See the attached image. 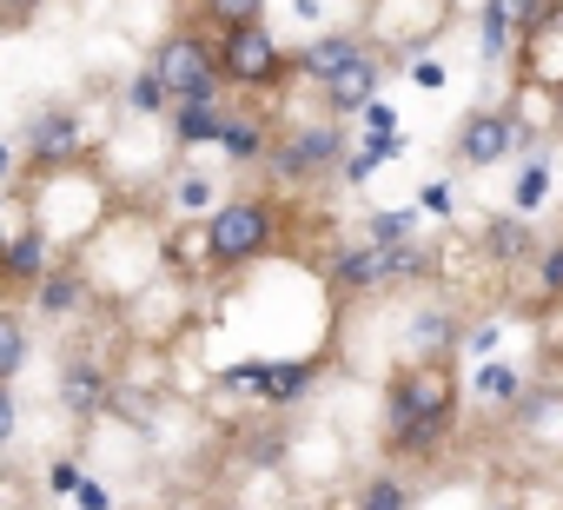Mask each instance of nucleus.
<instances>
[{
	"mask_svg": "<svg viewBox=\"0 0 563 510\" xmlns=\"http://www.w3.org/2000/svg\"><path fill=\"white\" fill-rule=\"evenodd\" d=\"M457 418V378L444 365H405L385 391V444L398 457H431Z\"/></svg>",
	"mask_w": 563,
	"mask_h": 510,
	"instance_id": "obj_1",
	"label": "nucleus"
},
{
	"mask_svg": "<svg viewBox=\"0 0 563 510\" xmlns=\"http://www.w3.org/2000/svg\"><path fill=\"white\" fill-rule=\"evenodd\" d=\"M272 232H278V212H272L265 199H225V206L206 219V259H212L219 273L252 266V259H265V252H272Z\"/></svg>",
	"mask_w": 563,
	"mask_h": 510,
	"instance_id": "obj_2",
	"label": "nucleus"
},
{
	"mask_svg": "<svg viewBox=\"0 0 563 510\" xmlns=\"http://www.w3.org/2000/svg\"><path fill=\"white\" fill-rule=\"evenodd\" d=\"M219 80H232V87H245V93H265V87H278L292 74V60L278 54V41H272V27L265 21H245V27H219Z\"/></svg>",
	"mask_w": 563,
	"mask_h": 510,
	"instance_id": "obj_3",
	"label": "nucleus"
},
{
	"mask_svg": "<svg viewBox=\"0 0 563 510\" xmlns=\"http://www.w3.org/2000/svg\"><path fill=\"white\" fill-rule=\"evenodd\" d=\"M159 80H166V93L186 107V100H219V54H212V41H199L192 27H173L159 47H153V60H146Z\"/></svg>",
	"mask_w": 563,
	"mask_h": 510,
	"instance_id": "obj_4",
	"label": "nucleus"
},
{
	"mask_svg": "<svg viewBox=\"0 0 563 510\" xmlns=\"http://www.w3.org/2000/svg\"><path fill=\"white\" fill-rule=\"evenodd\" d=\"M411 273H424V259L411 252V239H372V245H358V252H345V259H339V286L345 292H378V286L411 279Z\"/></svg>",
	"mask_w": 563,
	"mask_h": 510,
	"instance_id": "obj_5",
	"label": "nucleus"
},
{
	"mask_svg": "<svg viewBox=\"0 0 563 510\" xmlns=\"http://www.w3.org/2000/svg\"><path fill=\"white\" fill-rule=\"evenodd\" d=\"M265 159H272V173H286V179H312V173H325L339 159V133L332 126H299L278 146H265Z\"/></svg>",
	"mask_w": 563,
	"mask_h": 510,
	"instance_id": "obj_6",
	"label": "nucleus"
},
{
	"mask_svg": "<svg viewBox=\"0 0 563 510\" xmlns=\"http://www.w3.org/2000/svg\"><path fill=\"white\" fill-rule=\"evenodd\" d=\"M358 60H372V47H365V34H352V27H345V34H319L312 47H299V60H292V67H299L306 80L332 87V80H339V74H352Z\"/></svg>",
	"mask_w": 563,
	"mask_h": 510,
	"instance_id": "obj_7",
	"label": "nucleus"
},
{
	"mask_svg": "<svg viewBox=\"0 0 563 510\" xmlns=\"http://www.w3.org/2000/svg\"><path fill=\"white\" fill-rule=\"evenodd\" d=\"M510 140H517V126L504 120V113H490V107H477V113H464L457 120V159L464 166H497L504 153H510Z\"/></svg>",
	"mask_w": 563,
	"mask_h": 510,
	"instance_id": "obj_8",
	"label": "nucleus"
},
{
	"mask_svg": "<svg viewBox=\"0 0 563 510\" xmlns=\"http://www.w3.org/2000/svg\"><path fill=\"white\" fill-rule=\"evenodd\" d=\"M27 153H34V166H67V159L80 153V120H74V113H41V120H27Z\"/></svg>",
	"mask_w": 563,
	"mask_h": 510,
	"instance_id": "obj_9",
	"label": "nucleus"
},
{
	"mask_svg": "<svg viewBox=\"0 0 563 510\" xmlns=\"http://www.w3.org/2000/svg\"><path fill=\"white\" fill-rule=\"evenodd\" d=\"M41 273H47V232L21 225L8 245H0V279L8 286H41Z\"/></svg>",
	"mask_w": 563,
	"mask_h": 510,
	"instance_id": "obj_10",
	"label": "nucleus"
},
{
	"mask_svg": "<svg viewBox=\"0 0 563 510\" xmlns=\"http://www.w3.org/2000/svg\"><path fill=\"white\" fill-rule=\"evenodd\" d=\"M523 437H537L543 451H563V385H550V391H537L530 404H523Z\"/></svg>",
	"mask_w": 563,
	"mask_h": 510,
	"instance_id": "obj_11",
	"label": "nucleus"
},
{
	"mask_svg": "<svg viewBox=\"0 0 563 510\" xmlns=\"http://www.w3.org/2000/svg\"><path fill=\"white\" fill-rule=\"evenodd\" d=\"M537 8H543V0H484V41H490V54H504V41L523 34L537 21Z\"/></svg>",
	"mask_w": 563,
	"mask_h": 510,
	"instance_id": "obj_12",
	"label": "nucleus"
},
{
	"mask_svg": "<svg viewBox=\"0 0 563 510\" xmlns=\"http://www.w3.org/2000/svg\"><path fill=\"white\" fill-rule=\"evenodd\" d=\"M60 398H67V411H100L107 404V372L100 365H87V358H74L67 372H60Z\"/></svg>",
	"mask_w": 563,
	"mask_h": 510,
	"instance_id": "obj_13",
	"label": "nucleus"
},
{
	"mask_svg": "<svg viewBox=\"0 0 563 510\" xmlns=\"http://www.w3.org/2000/svg\"><path fill=\"white\" fill-rule=\"evenodd\" d=\"M372 87H378V67L358 60L352 74H339V80L325 87V100H332V113H358V107H372Z\"/></svg>",
	"mask_w": 563,
	"mask_h": 510,
	"instance_id": "obj_14",
	"label": "nucleus"
},
{
	"mask_svg": "<svg viewBox=\"0 0 563 510\" xmlns=\"http://www.w3.org/2000/svg\"><path fill=\"white\" fill-rule=\"evenodd\" d=\"M219 126H225V113H219L212 100H186L179 120H173V140H179V146H199V140H219Z\"/></svg>",
	"mask_w": 563,
	"mask_h": 510,
	"instance_id": "obj_15",
	"label": "nucleus"
},
{
	"mask_svg": "<svg viewBox=\"0 0 563 510\" xmlns=\"http://www.w3.org/2000/svg\"><path fill=\"white\" fill-rule=\"evenodd\" d=\"M358 510H411V490H405V477H391V470L365 477V490H358Z\"/></svg>",
	"mask_w": 563,
	"mask_h": 510,
	"instance_id": "obj_16",
	"label": "nucleus"
},
{
	"mask_svg": "<svg viewBox=\"0 0 563 510\" xmlns=\"http://www.w3.org/2000/svg\"><path fill=\"white\" fill-rule=\"evenodd\" d=\"M21 365H27V325H21V312H0V385Z\"/></svg>",
	"mask_w": 563,
	"mask_h": 510,
	"instance_id": "obj_17",
	"label": "nucleus"
},
{
	"mask_svg": "<svg viewBox=\"0 0 563 510\" xmlns=\"http://www.w3.org/2000/svg\"><path fill=\"white\" fill-rule=\"evenodd\" d=\"M80 292H87L80 273H41V312H74Z\"/></svg>",
	"mask_w": 563,
	"mask_h": 510,
	"instance_id": "obj_18",
	"label": "nucleus"
},
{
	"mask_svg": "<svg viewBox=\"0 0 563 510\" xmlns=\"http://www.w3.org/2000/svg\"><path fill=\"white\" fill-rule=\"evenodd\" d=\"M219 146H225L232 159H258V153H265V126H258V120H225V126H219Z\"/></svg>",
	"mask_w": 563,
	"mask_h": 510,
	"instance_id": "obj_19",
	"label": "nucleus"
},
{
	"mask_svg": "<svg viewBox=\"0 0 563 510\" xmlns=\"http://www.w3.org/2000/svg\"><path fill=\"white\" fill-rule=\"evenodd\" d=\"M199 14H206L212 27H245V21L265 14V0H199Z\"/></svg>",
	"mask_w": 563,
	"mask_h": 510,
	"instance_id": "obj_20",
	"label": "nucleus"
},
{
	"mask_svg": "<svg viewBox=\"0 0 563 510\" xmlns=\"http://www.w3.org/2000/svg\"><path fill=\"white\" fill-rule=\"evenodd\" d=\"M126 100H133L140 113H153V107H166L173 93H166V80H159V74L146 67V74H133V87H126Z\"/></svg>",
	"mask_w": 563,
	"mask_h": 510,
	"instance_id": "obj_21",
	"label": "nucleus"
},
{
	"mask_svg": "<svg viewBox=\"0 0 563 510\" xmlns=\"http://www.w3.org/2000/svg\"><path fill=\"white\" fill-rule=\"evenodd\" d=\"M265 378H272V385H265L272 398H299V391L312 385V365H272Z\"/></svg>",
	"mask_w": 563,
	"mask_h": 510,
	"instance_id": "obj_22",
	"label": "nucleus"
},
{
	"mask_svg": "<svg viewBox=\"0 0 563 510\" xmlns=\"http://www.w3.org/2000/svg\"><path fill=\"white\" fill-rule=\"evenodd\" d=\"M537 279H543V299H563V245H550L537 259Z\"/></svg>",
	"mask_w": 563,
	"mask_h": 510,
	"instance_id": "obj_23",
	"label": "nucleus"
},
{
	"mask_svg": "<svg viewBox=\"0 0 563 510\" xmlns=\"http://www.w3.org/2000/svg\"><path fill=\"white\" fill-rule=\"evenodd\" d=\"M411 225H418L411 212H378L372 219V239H411Z\"/></svg>",
	"mask_w": 563,
	"mask_h": 510,
	"instance_id": "obj_24",
	"label": "nucleus"
},
{
	"mask_svg": "<svg viewBox=\"0 0 563 510\" xmlns=\"http://www.w3.org/2000/svg\"><path fill=\"white\" fill-rule=\"evenodd\" d=\"M477 385H484L490 398H517V372H504V365H490V372H484Z\"/></svg>",
	"mask_w": 563,
	"mask_h": 510,
	"instance_id": "obj_25",
	"label": "nucleus"
},
{
	"mask_svg": "<svg viewBox=\"0 0 563 510\" xmlns=\"http://www.w3.org/2000/svg\"><path fill=\"white\" fill-rule=\"evenodd\" d=\"M8 437H14V391L0 385V444H8Z\"/></svg>",
	"mask_w": 563,
	"mask_h": 510,
	"instance_id": "obj_26",
	"label": "nucleus"
},
{
	"mask_svg": "<svg viewBox=\"0 0 563 510\" xmlns=\"http://www.w3.org/2000/svg\"><path fill=\"white\" fill-rule=\"evenodd\" d=\"M517 199H523V206H537V199H543V173H523V186H517Z\"/></svg>",
	"mask_w": 563,
	"mask_h": 510,
	"instance_id": "obj_27",
	"label": "nucleus"
},
{
	"mask_svg": "<svg viewBox=\"0 0 563 510\" xmlns=\"http://www.w3.org/2000/svg\"><path fill=\"white\" fill-rule=\"evenodd\" d=\"M0 8H34V0H0Z\"/></svg>",
	"mask_w": 563,
	"mask_h": 510,
	"instance_id": "obj_28",
	"label": "nucleus"
},
{
	"mask_svg": "<svg viewBox=\"0 0 563 510\" xmlns=\"http://www.w3.org/2000/svg\"><path fill=\"white\" fill-rule=\"evenodd\" d=\"M0 173H8V146H0Z\"/></svg>",
	"mask_w": 563,
	"mask_h": 510,
	"instance_id": "obj_29",
	"label": "nucleus"
},
{
	"mask_svg": "<svg viewBox=\"0 0 563 510\" xmlns=\"http://www.w3.org/2000/svg\"><path fill=\"white\" fill-rule=\"evenodd\" d=\"M0 245H8V232H0Z\"/></svg>",
	"mask_w": 563,
	"mask_h": 510,
	"instance_id": "obj_30",
	"label": "nucleus"
}]
</instances>
